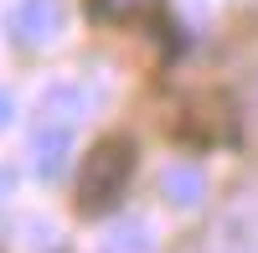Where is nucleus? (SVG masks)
Listing matches in <instances>:
<instances>
[{
	"label": "nucleus",
	"instance_id": "5",
	"mask_svg": "<svg viewBox=\"0 0 258 253\" xmlns=\"http://www.w3.org/2000/svg\"><path fill=\"white\" fill-rule=\"evenodd\" d=\"M160 192L176 202V207H197V202H202V192H207V181H202L197 165H170L165 181H160Z\"/></svg>",
	"mask_w": 258,
	"mask_h": 253
},
{
	"label": "nucleus",
	"instance_id": "2",
	"mask_svg": "<svg viewBox=\"0 0 258 253\" xmlns=\"http://www.w3.org/2000/svg\"><path fill=\"white\" fill-rule=\"evenodd\" d=\"M62 31V6L57 0H16L6 16V36L16 47H47Z\"/></svg>",
	"mask_w": 258,
	"mask_h": 253
},
{
	"label": "nucleus",
	"instance_id": "6",
	"mask_svg": "<svg viewBox=\"0 0 258 253\" xmlns=\"http://www.w3.org/2000/svg\"><path fill=\"white\" fill-rule=\"evenodd\" d=\"M150 248H155V233L145 222H124L103 238V253H150Z\"/></svg>",
	"mask_w": 258,
	"mask_h": 253
},
{
	"label": "nucleus",
	"instance_id": "8",
	"mask_svg": "<svg viewBox=\"0 0 258 253\" xmlns=\"http://www.w3.org/2000/svg\"><path fill=\"white\" fill-rule=\"evenodd\" d=\"M11 119H16V98H11L6 88H0V130H6V124H11Z\"/></svg>",
	"mask_w": 258,
	"mask_h": 253
},
{
	"label": "nucleus",
	"instance_id": "7",
	"mask_svg": "<svg viewBox=\"0 0 258 253\" xmlns=\"http://www.w3.org/2000/svg\"><path fill=\"white\" fill-rule=\"evenodd\" d=\"M155 6H160V0H88V16L93 21H140Z\"/></svg>",
	"mask_w": 258,
	"mask_h": 253
},
{
	"label": "nucleus",
	"instance_id": "9",
	"mask_svg": "<svg viewBox=\"0 0 258 253\" xmlns=\"http://www.w3.org/2000/svg\"><path fill=\"white\" fill-rule=\"evenodd\" d=\"M6 197H11V171L0 165V202H6Z\"/></svg>",
	"mask_w": 258,
	"mask_h": 253
},
{
	"label": "nucleus",
	"instance_id": "4",
	"mask_svg": "<svg viewBox=\"0 0 258 253\" xmlns=\"http://www.w3.org/2000/svg\"><path fill=\"white\" fill-rule=\"evenodd\" d=\"M93 109V93L83 88V83H52L47 93H41V103H36V124H73Z\"/></svg>",
	"mask_w": 258,
	"mask_h": 253
},
{
	"label": "nucleus",
	"instance_id": "3",
	"mask_svg": "<svg viewBox=\"0 0 258 253\" xmlns=\"http://www.w3.org/2000/svg\"><path fill=\"white\" fill-rule=\"evenodd\" d=\"M68 150H73L68 124H36V135H31V171H36V181H57L62 165H68Z\"/></svg>",
	"mask_w": 258,
	"mask_h": 253
},
{
	"label": "nucleus",
	"instance_id": "1",
	"mask_svg": "<svg viewBox=\"0 0 258 253\" xmlns=\"http://www.w3.org/2000/svg\"><path fill=\"white\" fill-rule=\"evenodd\" d=\"M129 181H135V140H124V135L98 140L88 150V160H83V176H78V212L83 217L114 212L119 197L129 192Z\"/></svg>",
	"mask_w": 258,
	"mask_h": 253
}]
</instances>
